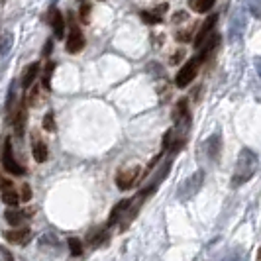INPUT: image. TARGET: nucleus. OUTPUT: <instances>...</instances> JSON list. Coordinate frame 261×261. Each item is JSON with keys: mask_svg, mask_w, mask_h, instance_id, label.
<instances>
[{"mask_svg": "<svg viewBox=\"0 0 261 261\" xmlns=\"http://www.w3.org/2000/svg\"><path fill=\"white\" fill-rule=\"evenodd\" d=\"M255 171H257V155L248 149V147H244L242 151H240V155H238V163H236V169H234V175H232V181H230V187L232 189H238V187H242L244 183H248L249 179L255 175Z\"/></svg>", "mask_w": 261, "mask_h": 261, "instance_id": "nucleus-1", "label": "nucleus"}, {"mask_svg": "<svg viewBox=\"0 0 261 261\" xmlns=\"http://www.w3.org/2000/svg\"><path fill=\"white\" fill-rule=\"evenodd\" d=\"M202 185H204V171H196L189 179H185L183 183L179 185V189H177V198L183 200V202L189 200V198H193V196L202 189Z\"/></svg>", "mask_w": 261, "mask_h": 261, "instance_id": "nucleus-2", "label": "nucleus"}, {"mask_svg": "<svg viewBox=\"0 0 261 261\" xmlns=\"http://www.w3.org/2000/svg\"><path fill=\"white\" fill-rule=\"evenodd\" d=\"M2 167L8 171L10 175L14 177H22V175H26V169L16 161V157L12 153V144H10V140H6L4 142V151H2Z\"/></svg>", "mask_w": 261, "mask_h": 261, "instance_id": "nucleus-3", "label": "nucleus"}, {"mask_svg": "<svg viewBox=\"0 0 261 261\" xmlns=\"http://www.w3.org/2000/svg\"><path fill=\"white\" fill-rule=\"evenodd\" d=\"M198 65H200V61H198V57L196 59H191V61H187L183 65V69L177 73V77H175V85L179 87V89H185V87H189L196 77V71H198Z\"/></svg>", "mask_w": 261, "mask_h": 261, "instance_id": "nucleus-4", "label": "nucleus"}, {"mask_svg": "<svg viewBox=\"0 0 261 261\" xmlns=\"http://www.w3.org/2000/svg\"><path fill=\"white\" fill-rule=\"evenodd\" d=\"M140 173H142V169H140L138 165H134V167H130V169L120 171V173L116 175V187L120 189V191H128V189H132L134 185L138 183Z\"/></svg>", "mask_w": 261, "mask_h": 261, "instance_id": "nucleus-5", "label": "nucleus"}, {"mask_svg": "<svg viewBox=\"0 0 261 261\" xmlns=\"http://www.w3.org/2000/svg\"><path fill=\"white\" fill-rule=\"evenodd\" d=\"M216 20H218V16L216 14H210L208 18L204 20V24H202V28L196 32V38H195V47H202L204 45V41H206V38H208L210 34H212V28L216 26Z\"/></svg>", "mask_w": 261, "mask_h": 261, "instance_id": "nucleus-6", "label": "nucleus"}, {"mask_svg": "<svg viewBox=\"0 0 261 261\" xmlns=\"http://www.w3.org/2000/svg\"><path fill=\"white\" fill-rule=\"evenodd\" d=\"M83 47H85V36H83V32L79 28L73 26L71 32H69V38H67V51L79 53L83 51Z\"/></svg>", "mask_w": 261, "mask_h": 261, "instance_id": "nucleus-7", "label": "nucleus"}, {"mask_svg": "<svg viewBox=\"0 0 261 261\" xmlns=\"http://www.w3.org/2000/svg\"><path fill=\"white\" fill-rule=\"evenodd\" d=\"M0 189H2V200H4L8 206H16V204L20 202V196L16 193L12 181L2 179V181H0Z\"/></svg>", "mask_w": 261, "mask_h": 261, "instance_id": "nucleus-8", "label": "nucleus"}, {"mask_svg": "<svg viewBox=\"0 0 261 261\" xmlns=\"http://www.w3.org/2000/svg\"><path fill=\"white\" fill-rule=\"evenodd\" d=\"M47 20H49V24H51L55 38H59V39L63 38V36H65V18H63V14L59 12V10H55V8H51Z\"/></svg>", "mask_w": 261, "mask_h": 261, "instance_id": "nucleus-9", "label": "nucleus"}, {"mask_svg": "<svg viewBox=\"0 0 261 261\" xmlns=\"http://www.w3.org/2000/svg\"><path fill=\"white\" fill-rule=\"evenodd\" d=\"M4 238L12 244H18V246H24L30 238V228H20V230H8L4 232Z\"/></svg>", "mask_w": 261, "mask_h": 261, "instance_id": "nucleus-10", "label": "nucleus"}, {"mask_svg": "<svg viewBox=\"0 0 261 261\" xmlns=\"http://www.w3.org/2000/svg\"><path fill=\"white\" fill-rule=\"evenodd\" d=\"M220 145H222V142H220V136L218 134H214L208 142H206V155H208L210 161H216L220 157Z\"/></svg>", "mask_w": 261, "mask_h": 261, "instance_id": "nucleus-11", "label": "nucleus"}, {"mask_svg": "<svg viewBox=\"0 0 261 261\" xmlns=\"http://www.w3.org/2000/svg\"><path fill=\"white\" fill-rule=\"evenodd\" d=\"M26 105L20 106V110H18V114L14 116V130H16V136L18 138H22L24 136V128H26Z\"/></svg>", "mask_w": 261, "mask_h": 261, "instance_id": "nucleus-12", "label": "nucleus"}, {"mask_svg": "<svg viewBox=\"0 0 261 261\" xmlns=\"http://www.w3.org/2000/svg\"><path fill=\"white\" fill-rule=\"evenodd\" d=\"M38 73H39V63H32L30 67H26V71H24V75H22V87H24V89L32 87L36 77H38Z\"/></svg>", "mask_w": 261, "mask_h": 261, "instance_id": "nucleus-13", "label": "nucleus"}, {"mask_svg": "<svg viewBox=\"0 0 261 261\" xmlns=\"http://www.w3.org/2000/svg\"><path fill=\"white\" fill-rule=\"evenodd\" d=\"M26 212H22V210H6L4 212V218H6V222L12 224V226H20V224L26 220Z\"/></svg>", "mask_w": 261, "mask_h": 261, "instance_id": "nucleus-14", "label": "nucleus"}, {"mask_svg": "<svg viewBox=\"0 0 261 261\" xmlns=\"http://www.w3.org/2000/svg\"><path fill=\"white\" fill-rule=\"evenodd\" d=\"M32 153H34V159H36L38 163H43V161L47 159V145L43 144V142H39V140H36V142H34V147H32Z\"/></svg>", "mask_w": 261, "mask_h": 261, "instance_id": "nucleus-15", "label": "nucleus"}, {"mask_svg": "<svg viewBox=\"0 0 261 261\" xmlns=\"http://www.w3.org/2000/svg\"><path fill=\"white\" fill-rule=\"evenodd\" d=\"M39 248L43 249H61V244H59V240L51 234H45L39 238Z\"/></svg>", "mask_w": 261, "mask_h": 261, "instance_id": "nucleus-16", "label": "nucleus"}, {"mask_svg": "<svg viewBox=\"0 0 261 261\" xmlns=\"http://www.w3.org/2000/svg\"><path fill=\"white\" fill-rule=\"evenodd\" d=\"M132 198H126V200H122V202H118L116 206L112 208V214H110V220H108V226H112V224H116L120 220V216H122V212L126 210V206L130 204Z\"/></svg>", "mask_w": 261, "mask_h": 261, "instance_id": "nucleus-17", "label": "nucleus"}, {"mask_svg": "<svg viewBox=\"0 0 261 261\" xmlns=\"http://www.w3.org/2000/svg\"><path fill=\"white\" fill-rule=\"evenodd\" d=\"M212 6H214V0H191V8L198 14L208 12Z\"/></svg>", "mask_w": 261, "mask_h": 261, "instance_id": "nucleus-18", "label": "nucleus"}, {"mask_svg": "<svg viewBox=\"0 0 261 261\" xmlns=\"http://www.w3.org/2000/svg\"><path fill=\"white\" fill-rule=\"evenodd\" d=\"M53 71H55V63H53V61H49V63H47V67H45L43 79H41V85H43V89H45V91H49V89H51V75H53Z\"/></svg>", "mask_w": 261, "mask_h": 261, "instance_id": "nucleus-19", "label": "nucleus"}, {"mask_svg": "<svg viewBox=\"0 0 261 261\" xmlns=\"http://www.w3.org/2000/svg\"><path fill=\"white\" fill-rule=\"evenodd\" d=\"M67 244H69V251H71V255L79 257V255L83 253V244H81V240H79V238H69V240H67Z\"/></svg>", "mask_w": 261, "mask_h": 261, "instance_id": "nucleus-20", "label": "nucleus"}, {"mask_svg": "<svg viewBox=\"0 0 261 261\" xmlns=\"http://www.w3.org/2000/svg\"><path fill=\"white\" fill-rule=\"evenodd\" d=\"M43 130L55 132V116H53V112H47L45 118H43Z\"/></svg>", "mask_w": 261, "mask_h": 261, "instance_id": "nucleus-21", "label": "nucleus"}, {"mask_svg": "<svg viewBox=\"0 0 261 261\" xmlns=\"http://www.w3.org/2000/svg\"><path fill=\"white\" fill-rule=\"evenodd\" d=\"M142 20H144L145 24H159L161 22V18L151 12H142Z\"/></svg>", "mask_w": 261, "mask_h": 261, "instance_id": "nucleus-22", "label": "nucleus"}, {"mask_svg": "<svg viewBox=\"0 0 261 261\" xmlns=\"http://www.w3.org/2000/svg\"><path fill=\"white\" fill-rule=\"evenodd\" d=\"M0 261H14V255L10 249H6L4 246H0Z\"/></svg>", "mask_w": 261, "mask_h": 261, "instance_id": "nucleus-23", "label": "nucleus"}, {"mask_svg": "<svg viewBox=\"0 0 261 261\" xmlns=\"http://www.w3.org/2000/svg\"><path fill=\"white\" fill-rule=\"evenodd\" d=\"M193 30H195V28H189V30H181V32L177 34V39H179V41H189V39H191V34H193Z\"/></svg>", "mask_w": 261, "mask_h": 261, "instance_id": "nucleus-24", "label": "nucleus"}, {"mask_svg": "<svg viewBox=\"0 0 261 261\" xmlns=\"http://www.w3.org/2000/svg\"><path fill=\"white\" fill-rule=\"evenodd\" d=\"M220 261H242V253L238 251V249H234V251H230L226 257H222Z\"/></svg>", "mask_w": 261, "mask_h": 261, "instance_id": "nucleus-25", "label": "nucleus"}, {"mask_svg": "<svg viewBox=\"0 0 261 261\" xmlns=\"http://www.w3.org/2000/svg\"><path fill=\"white\" fill-rule=\"evenodd\" d=\"M89 16H91V6L89 4H83V8H81V20L83 22H89Z\"/></svg>", "mask_w": 261, "mask_h": 261, "instance_id": "nucleus-26", "label": "nucleus"}, {"mask_svg": "<svg viewBox=\"0 0 261 261\" xmlns=\"http://www.w3.org/2000/svg\"><path fill=\"white\" fill-rule=\"evenodd\" d=\"M20 198H22V200H26V202L32 198V189H30L28 185H24V187H22V196H20Z\"/></svg>", "mask_w": 261, "mask_h": 261, "instance_id": "nucleus-27", "label": "nucleus"}, {"mask_svg": "<svg viewBox=\"0 0 261 261\" xmlns=\"http://www.w3.org/2000/svg\"><path fill=\"white\" fill-rule=\"evenodd\" d=\"M181 20H187V12H177V14H175V22H181Z\"/></svg>", "mask_w": 261, "mask_h": 261, "instance_id": "nucleus-28", "label": "nucleus"}, {"mask_svg": "<svg viewBox=\"0 0 261 261\" xmlns=\"http://www.w3.org/2000/svg\"><path fill=\"white\" fill-rule=\"evenodd\" d=\"M51 47H53V41L49 39V41L45 43V49H43V53H45V55H49V53H51Z\"/></svg>", "mask_w": 261, "mask_h": 261, "instance_id": "nucleus-29", "label": "nucleus"}, {"mask_svg": "<svg viewBox=\"0 0 261 261\" xmlns=\"http://www.w3.org/2000/svg\"><path fill=\"white\" fill-rule=\"evenodd\" d=\"M181 57H183V51H179L177 55H175V57H173V63H177V61H179Z\"/></svg>", "mask_w": 261, "mask_h": 261, "instance_id": "nucleus-30", "label": "nucleus"}]
</instances>
